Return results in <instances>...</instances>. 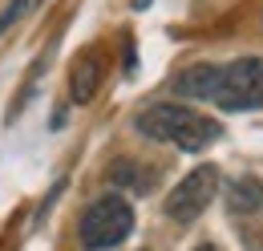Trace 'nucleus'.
<instances>
[{
  "mask_svg": "<svg viewBox=\"0 0 263 251\" xmlns=\"http://www.w3.org/2000/svg\"><path fill=\"white\" fill-rule=\"evenodd\" d=\"M174 89L219 110H259L263 105V57H239L231 65H191L174 77Z\"/></svg>",
  "mask_w": 263,
  "mask_h": 251,
  "instance_id": "f257e3e1",
  "label": "nucleus"
},
{
  "mask_svg": "<svg viewBox=\"0 0 263 251\" xmlns=\"http://www.w3.org/2000/svg\"><path fill=\"white\" fill-rule=\"evenodd\" d=\"M138 130H142L146 138H154V142H166V146L186 150V154L206 150V146L219 138V126L211 122V118H202V114L186 110V105H174V101H158V105L142 110V114H138Z\"/></svg>",
  "mask_w": 263,
  "mask_h": 251,
  "instance_id": "f03ea898",
  "label": "nucleus"
},
{
  "mask_svg": "<svg viewBox=\"0 0 263 251\" xmlns=\"http://www.w3.org/2000/svg\"><path fill=\"white\" fill-rule=\"evenodd\" d=\"M134 231V211L122 194H101L98 203L85 207L81 215V247L85 251H109Z\"/></svg>",
  "mask_w": 263,
  "mask_h": 251,
  "instance_id": "7ed1b4c3",
  "label": "nucleus"
},
{
  "mask_svg": "<svg viewBox=\"0 0 263 251\" xmlns=\"http://www.w3.org/2000/svg\"><path fill=\"white\" fill-rule=\"evenodd\" d=\"M215 190H219V170H215V166H198V170H191L178 187L170 190L166 215H170L174 223H195L198 215L211 207Z\"/></svg>",
  "mask_w": 263,
  "mask_h": 251,
  "instance_id": "20e7f679",
  "label": "nucleus"
},
{
  "mask_svg": "<svg viewBox=\"0 0 263 251\" xmlns=\"http://www.w3.org/2000/svg\"><path fill=\"white\" fill-rule=\"evenodd\" d=\"M98 89H101V57H98V49H85L69 69V97L77 105H85V101H93Z\"/></svg>",
  "mask_w": 263,
  "mask_h": 251,
  "instance_id": "39448f33",
  "label": "nucleus"
},
{
  "mask_svg": "<svg viewBox=\"0 0 263 251\" xmlns=\"http://www.w3.org/2000/svg\"><path fill=\"white\" fill-rule=\"evenodd\" d=\"M227 207H231V215H255V211H263V183L259 178H239L227 194Z\"/></svg>",
  "mask_w": 263,
  "mask_h": 251,
  "instance_id": "423d86ee",
  "label": "nucleus"
},
{
  "mask_svg": "<svg viewBox=\"0 0 263 251\" xmlns=\"http://www.w3.org/2000/svg\"><path fill=\"white\" fill-rule=\"evenodd\" d=\"M109 178H114L118 187L138 190V194H146V190L154 187V170H142V166H134V162H118V166L109 170Z\"/></svg>",
  "mask_w": 263,
  "mask_h": 251,
  "instance_id": "0eeeda50",
  "label": "nucleus"
},
{
  "mask_svg": "<svg viewBox=\"0 0 263 251\" xmlns=\"http://www.w3.org/2000/svg\"><path fill=\"white\" fill-rule=\"evenodd\" d=\"M25 8H29V0H12V4H8L4 12H0V32H4V29H12V25H16L21 16H25Z\"/></svg>",
  "mask_w": 263,
  "mask_h": 251,
  "instance_id": "6e6552de",
  "label": "nucleus"
},
{
  "mask_svg": "<svg viewBox=\"0 0 263 251\" xmlns=\"http://www.w3.org/2000/svg\"><path fill=\"white\" fill-rule=\"evenodd\" d=\"M195 251H219V247H215V243H198Z\"/></svg>",
  "mask_w": 263,
  "mask_h": 251,
  "instance_id": "1a4fd4ad",
  "label": "nucleus"
}]
</instances>
